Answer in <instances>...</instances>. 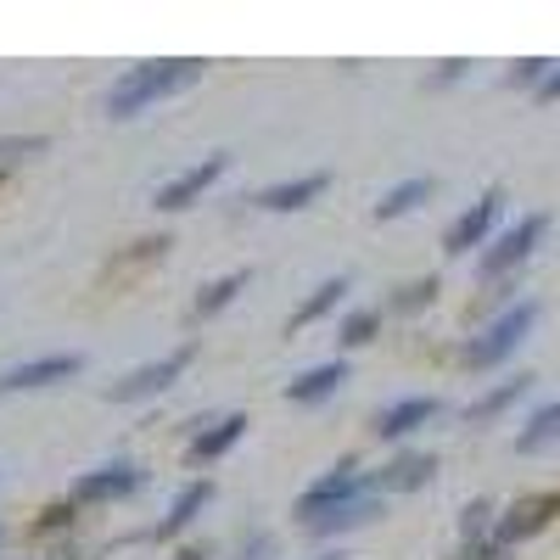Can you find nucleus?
I'll return each instance as SVG.
<instances>
[{"label":"nucleus","instance_id":"nucleus-1","mask_svg":"<svg viewBox=\"0 0 560 560\" xmlns=\"http://www.w3.org/2000/svg\"><path fill=\"white\" fill-rule=\"evenodd\" d=\"M202 57H158V62H140V68H124L113 84H107V96H102V113L113 124H129L140 113H152L158 102L179 96V90H191L202 79Z\"/></svg>","mask_w":560,"mask_h":560},{"label":"nucleus","instance_id":"nucleus-2","mask_svg":"<svg viewBox=\"0 0 560 560\" xmlns=\"http://www.w3.org/2000/svg\"><path fill=\"white\" fill-rule=\"evenodd\" d=\"M538 325V298H522V303H504L477 337H465V348H459V364L465 370H499V364H510L516 359V348L527 342V331Z\"/></svg>","mask_w":560,"mask_h":560},{"label":"nucleus","instance_id":"nucleus-3","mask_svg":"<svg viewBox=\"0 0 560 560\" xmlns=\"http://www.w3.org/2000/svg\"><path fill=\"white\" fill-rule=\"evenodd\" d=\"M549 236V213H522L510 230H499V236L488 242V253L477 258V275H482V287H493V280H510Z\"/></svg>","mask_w":560,"mask_h":560},{"label":"nucleus","instance_id":"nucleus-4","mask_svg":"<svg viewBox=\"0 0 560 560\" xmlns=\"http://www.w3.org/2000/svg\"><path fill=\"white\" fill-rule=\"evenodd\" d=\"M147 465H140V459H107V465H90V471L68 488V504L73 510H90V504H124V499H135V493H147Z\"/></svg>","mask_w":560,"mask_h":560},{"label":"nucleus","instance_id":"nucleus-5","mask_svg":"<svg viewBox=\"0 0 560 560\" xmlns=\"http://www.w3.org/2000/svg\"><path fill=\"white\" fill-rule=\"evenodd\" d=\"M191 359H197V342H185V348H168L163 359H152V364H135V370H124V376L107 387V398L113 404H152V398H163L185 370H191Z\"/></svg>","mask_w":560,"mask_h":560},{"label":"nucleus","instance_id":"nucleus-6","mask_svg":"<svg viewBox=\"0 0 560 560\" xmlns=\"http://www.w3.org/2000/svg\"><path fill=\"white\" fill-rule=\"evenodd\" d=\"M370 488V471L348 454V459H337L331 471H319L303 493H298V504H292V516H298V527H308V522H319L325 510H337V504H348L353 493H364Z\"/></svg>","mask_w":560,"mask_h":560},{"label":"nucleus","instance_id":"nucleus-7","mask_svg":"<svg viewBox=\"0 0 560 560\" xmlns=\"http://www.w3.org/2000/svg\"><path fill=\"white\" fill-rule=\"evenodd\" d=\"M79 370H84V353H73V348L34 353V359H23V364H12V370H0V404H7V398H23V393L62 387V382L79 376Z\"/></svg>","mask_w":560,"mask_h":560},{"label":"nucleus","instance_id":"nucleus-8","mask_svg":"<svg viewBox=\"0 0 560 560\" xmlns=\"http://www.w3.org/2000/svg\"><path fill=\"white\" fill-rule=\"evenodd\" d=\"M504 202H510V197H504V185H488V191L443 230V253L459 258V253H471V247H488V242H493V230H499V219H504Z\"/></svg>","mask_w":560,"mask_h":560},{"label":"nucleus","instance_id":"nucleus-9","mask_svg":"<svg viewBox=\"0 0 560 560\" xmlns=\"http://www.w3.org/2000/svg\"><path fill=\"white\" fill-rule=\"evenodd\" d=\"M230 168V152H208V158H197L191 168H179L163 191L152 197V208L158 213H179V208H191V202H202L213 185H219V174Z\"/></svg>","mask_w":560,"mask_h":560},{"label":"nucleus","instance_id":"nucleus-10","mask_svg":"<svg viewBox=\"0 0 560 560\" xmlns=\"http://www.w3.org/2000/svg\"><path fill=\"white\" fill-rule=\"evenodd\" d=\"M438 415H443V398H432V393H404V398H393V404L376 409L370 432H376L382 443H404V438H415L420 427H432Z\"/></svg>","mask_w":560,"mask_h":560},{"label":"nucleus","instance_id":"nucleus-11","mask_svg":"<svg viewBox=\"0 0 560 560\" xmlns=\"http://www.w3.org/2000/svg\"><path fill=\"white\" fill-rule=\"evenodd\" d=\"M247 438V409H230V415H213V420H197L191 438H185V465H213L224 459Z\"/></svg>","mask_w":560,"mask_h":560},{"label":"nucleus","instance_id":"nucleus-12","mask_svg":"<svg viewBox=\"0 0 560 560\" xmlns=\"http://www.w3.org/2000/svg\"><path fill=\"white\" fill-rule=\"evenodd\" d=\"M325 191H331V168H308V174H292V179L264 185V191L253 197V208H264V213H303V208H314Z\"/></svg>","mask_w":560,"mask_h":560},{"label":"nucleus","instance_id":"nucleus-13","mask_svg":"<svg viewBox=\"0 0 560 560\" xmlns=\"http://www.w3.org/2000/svg\"><path fill=\"white\" fill-rule=\"evenodd\" d=\"M213 504V482L208 477H191L174 499H168V510H163V522L158 527H147V544H168V538H179L185 527H197V516Z\"/></svg>","mask_w":560,"mask_h":560},{"label":"nucleus","instance_id":"nucleus-14","mask_svg":"<svg viewBox=\"0 0 560 560\" xmlns=\"http://www.w3.org/2000/svg\"><path fill=\"white\" fill-rule=\"evenodd\" d=\"M432 477H438V454H427V448H404L382 465V471H370V482H376L382 499L387 493H420Z\"/></svg>","mask_w":560,"mask_h":560},{"label":"nucleus","instance_id":"nucleus-15","mask_svg":"<svg viewBox=\"0 0 560 560\" xmlns=\"http://www.w3.org/2000/svg\"><path fill=\"white\" fill-rule=\"evenodd\" d=\"M382 504H387V499L376 493V482H370L364 493H353V499L337 504V510H325V516L308 522L303 533H308V538H342V533H353V527H370V522H376V516H382Z\"/></svg>","mask_w":560,"mask_h":560},{"label":"nucleus","instance_id":"nucleus-16","mask_svg":"<svg viewBox=\"0 0 560 560\" xmlns=\"http://www.w3.org/2000/svg\"><path fill=\"white\" fill-rule=\"evenodd\" d=\"M348 387V359H325V364H308L298 382H287V404L298 409H314L325 398H337Z\"/></svg>","mask_w":560,"mask_h":560},{"label":"nucleus","instance_id":"nucleus-17","mask_svg":"<svg viewBox=\"0 0 560 560\" xmlns=\"http://www.w3.org/2000/svg\"><path fill=\"white\" fill-rule=\"evenodd\" d=\"M348 292H353V280H348V275H325L319 287L292 308V319H287V325H292V331H308V325H319L325 314H337V308L348 303Z\"/></svg>","mask_w":560,"mask_h":560},{"label":"nucleus","instance_id":"nucleus-18","mask_svg":"<svg viewBox=\"0 0 560 560\" xmlns=\"http://www.w3.org/2000/svg\"><path fill=\"white\" fill-rule=\"evenodd\" d=\"M432 191H438V179H432V174H409V179H398V185H393V191H382L376 219H382V224H393V219H404V213H415V208H427V202H432Z\"/></svg>","mask_w":560,"mask_h":560},{"label":"nucleus","instance_id":"nucleus-19","mask_svg":"<svg viewBox=\"0 0 560 560\" xmlns=\"http://www.w3.org/2000/svg\"><path fill=\"white\" fill-rule=\"evenodd\" d=\"M247 287H253V269H230V275H213L208 287L191 298V319H213V314H224V308L236 303Z\"/></svg>","mask_w":560,"mask_h":560},{"label":"nucleus","instance_id":"nucleus-20","mask_svg":"<svg viewBox=\"0 0 560 560\" xmlns=\"http://www.w3.org/2000/svg\"><path fill=\"white\" fill-rule=\"evenodd\" d=\"M527 393H533V376H510V382L488 387V393H482L471 409H465V427H488V420H499L504 409H516Z\"/></svg>","mask_w":560,"mask_h":560},{"label":"nucleus","instance_id":"nucleus-21","mask_svg":"<svg viewBox=\"0 0 560 560\" xmlns=\"http://www.w3.org/2000/svg\"><path fill=\"white\" fill-rule=\"evenodd\" d=\"M549 443H560V398L555 404H538L527 415V427L516 432V454H544Z\"/></svg>","mask_w":560,"mask_h":560},{"label":"nucleus","instance_id":"nucleus-22","mask_svg":"<svg viewBox=\"0 0 560 560\" xmlns=\"http://www.w3.org/2000/svg\"><path fill=\"white\" fill-rule=\"evenodd\" d=\"M376 331H382V308H353L337 325V342L342 348H370V342H376Z\"/></svg>","mask_w":560,"mask_h":560},{"label":"nucleus","instance_id":"nucleus-23","mask_svg":"<svg viewBox=\"0 0 560 560\" xmlns=\"http://www.w3.org/2000/svg\"><path fill=\"white\" fill-rule=\"evenodd\" d=\"M493 499H471L465 504V516H459V549H471V544H482L488 533H493Z\"/></svg>","mask_w":560,"mask_h":560},{"label":"nucleus","instance_id":"nucleus-24","mask_svg":"<svg viewBox=\"0 0 560 560\" xmlns=\"http://www.w3.org/2000/svg\"><path fill=\"white\" fill-rule=\"evenodd\" d=\"M432 303H438V275H420V280H409V287L393 292V308L398 314H420V308H432Z\"/></svg>","mask_w":560,"mask_h":560},{"label":"nucleus","instance_id":"nucleus-25","mask_svg":"<svg viewBox=\"0 0 560 560\" xmlns=\"http://www.w3.org/2000/svg\"><path fill=\"white\" fill-rule=\"evenodd\" d=\"M51 140L45 135H0V174H7L12 163H23V158H34V152H45Z\"/></svg>","mask_w":560,"mask_h":560},{"label":"nucleus","instance_id":"nucleus-26","mask_svg":"<svg viewBox=\"0 0 560 560\" xmlns=\"http://www.w3.org/2000/svg\"><path fill=\"white\" fill-rule=\"evenodd\" d=\"M230 560H280V544H275V533H264V527H253L247 538H242V549L230 555Z\"/></svg>","mask_w":560,"mask_h":560},{"label":"nucleus","instance_id":"nucleus-27","mask_svg":"<svg viewBox=\"0 0 560 560\" xmlns=\"http://www.w3.org/2000/svg\"><path fill=\"white\" fill-rule=\"evenodd\" d=\"M73 522H79V510H73L68 499H62V504H45V510H39V522H34V533H39V538H45V533H68Z\"/></svg>","mask_w":560,"mask_h":560},{"label":"nucleus","instance_id":"nucleus-28","mask_svg":"<svg viewBox=\"0 0 560 560\" xmlns=\"http://www.w3.org/2000/svg\"><path fill=\"white\" fill-rule=\"evenodd\" d=\"M544 73H549V57H522L516 68H510V84H516V90H538Z\"/></svg>","mask_w":560,"mask_h":560},{"label":"nucleus","instance_id":"nucleus-29","mask_svg":"<svg viewBox=\"0 0 560 560\" xmlns=\"http://www.w3.org/2000/svg\"><path fill=\"white\" fill-rule=\"evenodd\" d=\"M533 102H538V107H555V102H560V62H549V73H544L538 90H533Z\"/></svg>","mask_w":560,"mask_h":560},{"label":"nucleus","instance_id":"nucleus-30","mask_svg":"<svg viewBox=\"0 0 560 560\" xmlns=\"http://www.w3.org/2000/svg\"><path fill=\"white\" fill-rule=\"evenodd\" d=\"M174 560H208V549H202V544H179Z\"/></svg>","mask_w":560,"mask_h":560},{"label":"nucleus","instance_id":"nucleus-31","mask_svg":"<svg viewBox=\"0 0 560 560\" xmlns=\"http://www.w3.org/2000/svg\"><path fill=\"white\" fill-rule=\"evenodd\" d=\"M314 560H348L342 549H325V555H314Z\"/></svg>","mask_w":560,"mask_h":560},{"label":"nucleus","instance_id":"nucleus-32","mask_svg":"<svg viewBox=\"0 0 560 560\" xmlns=\"http://www.w3.org/2000/svg\"><path fill=\"white\" fill-rule=\"evenodd\" d=\"M0 549H7V527H0Z\"/></svg>","mask_w":560,"mask_h":560},{"label":"nucleus","instance_id":"nucleus-33","mask_svg":"<svg viewBox=\"0 0 560 560\" xmlns=\"http://www.w3.org/2000/svg\"><path fill=\"white\" fill-rule=\"evenodd\" d=\"M0 185H7V174H0Z\"/></svg>","mask_w":560,"mask_h":560},{"label":"nucleus","instance_id":"nucleus-34","mask_svg":"<svg viewBox=\"0 0 560 560\" xmlns=\"http://www.w3.org/2000/svg\"><path fill=\"white\" fill-rule=\"evenodd\" d=\"M555 499H560V493H555Z\"/></svg>","mask_w":560,"mask_h":560}]
</instances>
